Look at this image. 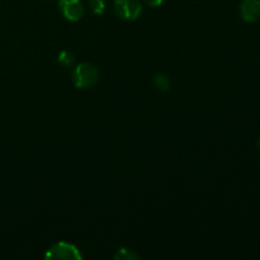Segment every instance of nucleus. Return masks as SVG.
I'll use <instances>...</instances> for the list:
<instances>
[{
    "label": "nucleus",
    "mask_w": 260,
    "mask_h": 260,
    "mask_svg": "<svg viewBox=\"0 0 260 260\" xmlns=\"http://www.w3.org/2000/svg\"><path fill=\"white\" fill-rule=\"evenodd\" d=\"M99 81V71L89 62H81L73 71V83L78 89L93 88Z\"/></svg>",
    "instance_id": "obj_1"
},
{
    "label": "nucleus",
    "mask_w": 260,
    "mask_h": 260,
    "mask_svg": "<svg viewBox=\"0 0 260 260\" xmlns=\"http://www.w3.org/2000/svg\"><path fill=\"white\" fill-rule=\"evenodd\" d=\"M45 258L50 260H81L83 255L74 244L58 241L47 249Z\"/></svg>",
    "instance_id": "obj_2"
},
{
    "label": "nucleus",
    "mask_w": 260,
    "mask_h": 260,
    "mask_svg": "<svg viewBox=\"0 0 260 260\" xmlns=\"http://www.w3.org/2000/svg\"><path fill=\"white\" fill-rule=\"evenodd\" d=\"M113 10L123 20H136L142 13V5L139 0H114Z\"/></svg>",
    "instance_id": "obj_3"
},
{
    "label": "nucleus",
    "mask_w": 260,
    "mask_h": 260,
    "mask_svg": "<svg viewBox=\"0 0 260 260\" xmlns=\"http://www.w3.org/2000/svg\"><path fill=\"white\" fill-rule=\"evenodd\" d=\"M58 8L63 18L69 22H79L85 13V7L81 0H60Z\"/></svg>",
    "instance_id": "obj_4"
},
{
    "label": "nucleus",
    "mask_w": 260,
    "mask_h": 260,
    "mask_svg": "<svg viewBox=\"0 0 260 260\" xmlns=\"http://www.w3.org/2000/svg\"><path fill=\"white\" fill-rule=\"evenodd\" d=\"M240 17L246 23H254L259 20L260 0H243L240 4Z\"/></svg>",
    "instance_id": "obj_5"
},
{
    "label": "nucleus",
    "mask_w": 260,
    "mask_h": 260,
    "mask_svg": "<svg viewBox=\"0 0 260 260\" xmlns=\"http://www.w3.org/2000/svg\"><path fill=\"white\" fill-rule=\"evenodd\" d=\"M154 85L157 90L165 93V91L170 90L172 83H170L169 78H168L167 75H164V74H156V75L154 76Z\"/></svg>",
    "instance_id": "obj_6"
},
{
    "label": "nucleus",
    "mask_w": 260,
    "mask_h": 260,
    "mask_svg": "<svg viewBox=\"0 0 260 260\" xmlns=\"http://www.w3.org/2000/svg\"><path fill=\"white\" fill-rule=\"evenodd\" d=\"M114 259L116 260H139L140 256L135 253L131 249L121 248L116 251L114 254Z\"/></svg>",
    "instance_id": "obj_7"
},
{
    "label": "nucleus",
    "mask_w": 260,
    "mask_h": 260,
    "mask_svg": "<svg viewBox=\"0 0 260 260\" xmlns=\"http://www.w3.org/2000/svg\"><path fill=\"white\" fill-rule=\"evenodd\" d=\"M57 61L62 66H71L74 63V61H75V55L71 51L63 50L58 53Z\"/></svg>",
    "instance_id": "obj_8"
},
{
    "label": "nucleus",
    "mask_w": 260,
    "mask_h": 260,
    "mask_svg": "<svg viewBox=\"0 0 260 260\" xmlns=\"http://www.w3.org/2000/svg\"><path fill=\"white\" fill-rule=\"evenodd\" d=\"M88 4L95 15H102L106 12V0H88Z\"/></svg>",
    "instance_id": "obj_9"
},
{
    "label": "nucleus",
    "mask_w": 260,
    "mask_h": 260,
    "mask_svg": "<svg viewBox=\"0 0 260 260\" xmlns=\"http://www.w3.org/2000/svg\"><path fill=\"white\" fill-rule=\"evenodd\" d=\"M144 2L150 8H159L164 3V0H144Z\"/></svg>",
    "instance_id": "obj_10"
},
{
    "label": "nucleus",
    "mask_w": 260,
    "mask_h": 260,
    "mask_svg": "<svg viewBox=\"0 0 260 260\" xmlns=\"http://www.w3.org/2000/svg\"><path fill=\"white\" fill-rule=\"evenodd\" d=\"M256 146H258V149L260 151V135L258 136V139H256Z\"/></svg>",
    "instance_id": "obj_11"
}]
</instances>
